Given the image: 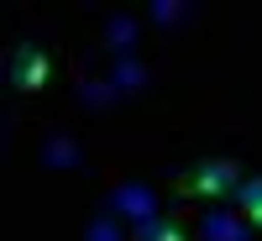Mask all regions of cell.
Returning <instances> with one entry per match:
<instances>
[{
	"instance_id": "cell-2",
	"label": "cell",
	"mask_w": 262,
	"mask_h": 241,
	"mask_svg": "<svg viewBox=\"0 0 262 241\" xmlns=\"http://www.w3.org/2000/svg\"><path fill=\"white\" fill-rule=\"evenodd\" d=\"M42 79H48V58H42V53H27V58H21V69H16V84H21V90H37Z\"/></svg>"
},
{
	"instance_id": "cell-4",
	"label": "cell",
	"mask_w": 262,
	"mask_h": 241,
	"mask_svg": "<svg viewBox=\"0 0 262 241\" xmlns=\"http://www.w3.org/2000/svg\"><path fill=\"white\" fill-rule=\"evenodd\" d=\"M142 241H184V236H179V226H168V221H163V226H147Z\"/></svg>"
},
{
	"instance_id": "cell-3",
	"label": "cell",
	"mask_w": 262,
	"mask_h": 241,
	"mask_svg": "<svg viewBox=\"0 0 262 241\" xmlns=\"http://www.w3.org/2000/svg\"><path fill=\"white\" fill-rule=\"evenodd\" d=\"M242 205H247V215L262 226V179L257 184H242Z\"/></svg>"
},
{
	"instance_id": "cell-1",
	"label": "cell",
	"mask_w": 262,
	"mask_h": 241,
	"mask_svg": "<svg viewBox=\"0 0 262 241\" xmlns=\"http://www.w3.org/2000/svg\"><path fill=\"white\" fill-rule=\"evenodd\" d=\"M221 184H236V173L226 163H210V168H200L189 179V194H221Z\"/></svg>"
}]
</instances>
